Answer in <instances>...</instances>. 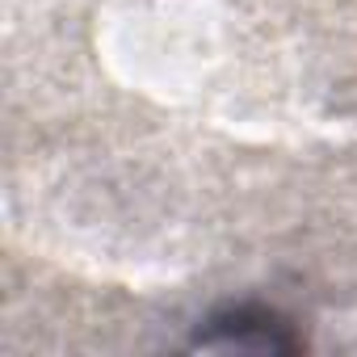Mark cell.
Here are the masks:
<instances>
[{
    "instance_id": "1",
    "label": "cell",
    "mask_w": 357,
    "mask_h": 357,
    "mask_svg": "<svg viewBox=\"0 0 357 357\" xmlns=\"http://www.w3.org/2000/svg\"><path fill=\"white\" fill-rule=\"evenodd\" d=\"M198 340H206V344H236V349H294L298 344L273 311H252V307H240L231 315L211 319V332L198 336Z\"/></svg>"
}]
</instances>
